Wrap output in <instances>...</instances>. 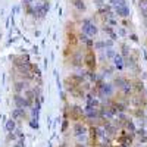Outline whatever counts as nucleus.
I'll return each instance as SVG.
<instances>
[{
    "label": "nucleus",
    "instance_id": "obj_1",
    "mask_svg": "<svg viewBox=\"0 0 147 147\" xmlns=\"http://www.w3.org/2000/svg\"><path fill=\"white\" fill-rule=\"evenodd\" d=\"M82 62H84V66L87 68V71H96L97 57H96V53H94V49H88V50L84 53Z\"/></svg>",
    "mask_w": 147,
    "mask_h": 147
},
{
    "label": "nucleus",
    "instance_id": "obj_2",
    "mask_svg": "<svg viewBox=\"0 0 147 147\" xmlns=\"http://www.w3.org/2000/svg\"><path fill=\"white\" fill-rule=\"evenodd\" d=\"M68 106V115H69V121H75V122H81L84 118H85V113H84V109L78 105H66Z\"/></svg>",
    "mask_w": 147,
    "mask_h": 147
},
{
    "label": "nucleus",
    "instance_id": "obj_3",
    "mask_svg": "<svg viewBox=\"0 0 147 147\" xmlns=\"http://www.w3.org/2000/svg\"><path fill=\"white\" fill-rule=\"evenodd\" d=\"M81 30H82V32L85 34V35H88V37H94V35H97V32H99V30H97V27L94 25V22L91 21V19H82V22H81Z\"/></svg>",
    "mask_w": 147,
    "mask_h": 147
},
{
    "label": "nucleus",
    "instance_id": "obj_4",
    "mask_svg": "<svg viewBox=\"0 0 147 147\" xmlns=\"http://www.w3.org/2000/svg\"><path fill=\"white\" fill-rule=\"evenodd\" d=\"M13 103L18 109H30L32 106V103L24 94H13Z\"/></svg>",
    "mask_w": 147,
    "mask_h": 147
},
{
    "label": "nucleus",
    "instance_id": "obj_5",
    "mask_svg": "<svg viewBox=\"0 0 147 147\" xmlns=\"http://www.w3.org/2000/svg\"><path fill=\"white\" fill-rule=\"evenodd\" d=\"M28 88H30V81L28 80L21 78V80H16L13 82V93L15 94H24Z\"/></svg>",
    "mask_w": 147,
    "mask_h": 147
},
{
    "label": "nucleus",
    "instance_id": "obj_6",
    "mask_svg": "<svg viewBox=\"0 0 147 147\" xmlns=\"http://www.w3.org/2000/svg\"><path fill=\"white\" fill-rule=\"evenodd\" d=\"M82 52H80V50H74L72 52V55L69 56V59H71V65L75 68V69H81L82 68V65H84V62H82Z\"/></svg>",
    "mask_w": 147,
    "mask_h": 147
},
{
    "label": "nucleus",
    "instance_id": "obj_7",
    "mask_svg": "<svg viewBox=\"0 0 147 147\" xmlns=\"http://www.w3.org/2000/svg\"><path fill=\"white\" fill-rule=\"evenodd\" d=\"M72 131H74V136H75L77 138H80V137L85 136V134L88 132L87 127H85V124H84L82 121H81V122H75V124L72 125Z\"/></svg>",
    "mask_w": 147,
    "mask_h": 147
},
{
    "label": "nucleus",
    "instance_id": "obj_8",
    "mask_svg": "<svg viewBox=\"0 0 147 147\" xmlns=\"http://www.w3.org/2000/svg\"><path fill=\"white\" fill-rule=\"evenodd\" d=\"M118 143L122 147H128L132 143V136H129V132H127V131H122L118 136Z\"/></svg>",
    "mask_w": 147,
    "mask_h": 147
},
{
    "label": "nucleus",
    "instance_id": "obj_9",
    "mask_svg": "<svg viewBox=\"0 0 147 147\" xmlns=\"http://www.w3.org/2000/svg\"><path fill=\"white\" fill-rule=\"evenodd\" d=\"M80 43V40H78V34H75L72 30L69 31H66V46H69V47H75L77 44Z\"/></svg>",
    "mask_w": 147,
    "mask_h": 147
},
{
    "label": "nucleus",
    "instance_id": "obj_10",
    "mask_svg": "<svg viewBox=\"0 0 147 147\" xmlns=\"http://www.w3.org/2000/svg\"><path fill=\"white\" fill-rule=\"evenodd\" d=\"M5 128H6V132H15V129H16V121L13 118L7 119L6 124H5Z\"/></svg>",
    "mask_w": 147,
    "mask_h": 147
},
{
    "label": "nucleus",
    "instance_id": "obj_11",
    "mask_svg": "<svg viewBox=\"0 0 147 147\" xmlns=\"http://www.w3.org/2000/svg\"><path fill=\"white\" fill-rule=\"evenodd\" d=\"M115 10H116V13H118L119 16H122V18L129 16V9H128V6H119V7H115Z\"/></svg>",
    "mask_w": 147,
    "mask_h": 147
},
{
    "label": "nucleus",
    "instance_id": "obj_12",
    "mask_svg": "<svg viewBox=\"0 0 147 147\" xmlns=\"http://www.w3.org/2000/svg\"><path fill=\"white\" fill-rule=\"evenodd\" d=\"M113 62H115V66L121 71L122 68H124V56L122 55H115L113 56Z\"/></svg>",
    "mask_w": 147,
    "mask_h": 147
},
{
    "label": "nucleus",
    "instance_id": "obj_13",
    "mask_svg": "<svg viewBox=\"0 0 147 147\" xmlns=\"http://www.w3.org/2000/svg\"><path fill=\"white\" fill-rule=\"evenodd\" d=\"M72 6L75 7L77 10H80V12H84V10H85L84 0H72Z\"/></svg>",
    "mask_w": 147,
    "mask_h": 147
},
{
    "label": "nucleus",
    "instance_id": "obj_14",
    "mask_svg": "<svg viewBox=\"0 0 147 147\" xmlns=\"http://www.w3.org/2000/svg\"><path fill=\"white\" fill-rule=\"evenodd\" d=\"M127 84H128V81H127V80H125L124 77H118V78L115 80V85H116V87H119L121 90L124 88Z\"/></svg>",
    "mask_w": 147,
    "mask_h": 147
},
{
    "label": "nucleus",
    "instance_id": "obj_15",
    "mask_svg": "<svg viewBox=\"0 0 147 147\" xmlns=\"http://www.w3.org/2000/svg\"><path fill=\"white\" fill-rule=\"evenodd\" d=\"M124 124H125V128H127V129H129V132H131V134L136 132V125H134V122H132V121H129V119H128V121H125V122H124Z\"/></svg>",
    "mask_w": 147,
    "mask_h": 147
},
{
    "label": "nucleus",
    "instance_id": "obj_16",
    "mask_svg": "<svg viewBox=\"0 0 147 147\" xmlns=\"http://www.w3.org/2000/svg\"><path fill=\"white\" fill-rule=\"evenodd\" d=\"M113 7H119V6H127V2L125 0H110Z\"/></svg>",
    "mask_w": 147,
    "mask_h": 147
},
{
    "label": "nucleus",
    "instance_id": "obj_17",
    "mask_svg": "<svg viewBox=\"0 0 147 147\" xmlns=\"http://www.w3.org/2000/svg\"><path fill=\"white\" fill-rule=\"evenodd\" d=\"M30 127L32 129H38V118H30Z\"/></svg>",
    "mask_w": 147,
    "mask_h": 147
},
{
    "label": "nucleus",
    "instance_id": "obj_18",
    "mask_svg": "<svg viewBox=\"0 0 147 147\" xmlns=\"http://www.w3.org/2000/svg\"><path fill=\"white\" fill-rule=\"evenodd\" d=\"M103 30H105V32H107V34L110 35V38H112V40H116V34L113 32V30H112V28H110L109 25H106V27H105Z\"/></svg>",
    "mask_w": 147,
    "mask_h": 147
},
{
    "label": "nucleus",
    "instance_id": "obj_19",
    "mask_svg": "<svg viewBox=\"0 0 147 147\" xmlns=\"http://www.w3.org/2000/svg\"><path fill=\"white\" fill-rule=\"evenodd\" d=\"M94 5H96L97 7H99V10H100V9H103V7L106 6V3L103 2V0H94Z\"/></svg>",
    "mask_w": 147,
    "mask_h": 147
},
{
    "label": "nucleus",
    "instance_id": "obj_20",
    "mask_svg": "<svg viewBox=\"0 0 147 147\" xmlns=\"http://www.w3.org/2000/svg\"><path fill=\"white\" fill-rule=\"evenodd\" d=\"M116 53H115V50H113V49H107V50H106V56L109 57V59H113V56H115Z\"/></svg>",
    "mask_w": 147,
    "mask_h": 147
},
{
    "label": "nucleus",
    "instance_id": "obj_21",
    "mask_svg": "<svg viewBox=\"0 0 147 147\" xmlns=\"http://www.w3.org/2000/svg\"><path fill=\"white\" fill-rule=\"evenodd\" d=\"M68 127H69V119H68V118H63V125H62V132H66Z\"/></svg>",
    "mask_w": 147,
    "mask_h": 147
},
{
    "label": "nucleus",
    "instance_id": "obj_22",
    "mask_svg": "<svg viewBox=\"0 0 147 147\" xmlns=\"http://www.w3.org/2000/svg\"><path fill=\"white\" fill-rule=\"evenodd\" d=\"M122 56H125V57H128V47H127V44H122Z\"/></svg>",
    "mask_w": 147,
    "mask_h": 147
},
{
    "label": "nucleus",
    "instance_id": "obj_23",
    "mask_svg": "<svg viewBox=\"0 0 147 147\" xmlns=\"http://www.w3.org/2000/svg\"><path fill=\"white\" fill-rule=\"evenodd\" d=\"M131 40H132V41H137L138 38H137V35H136V34H131Z\"/></svg>",
    "mask_w": 147,
    "mask_h": 147
},
{
    "label": "nucleus",
    "instance_id": "obj_24",
    "mask_svg": "<svg viewBox=\"0 0 147 147\" xmlns=\"http://www.w3.org/2000/svg\"><path fill=\"white\" fill-rule=\"evenodd\" d=\"M75 147H87V146L82 144V143H77V144H75Z\"/></svg>",
    "mask_w": 147,
    "mask_h": 147
},
{
    "label": "nucleus",
    "instance_id": "obj_25",
    "mask_svg": "<svg viewBox=\"0 0 147 147\" xmlns=\"http://www.w3.org/2000/svg\"><path fill=\"white\" fill-rule=\"evenodd\" d=\"M32 50H34V53H38V47L34 46V47H32Z\"/></svg>",
    "mask_w": 147,
    "mask_h": 147
},
{
    "label": "nucleus",
    "instance_id": "obj_26",
    "mask_svg": "<svg viewBox=\"0 0 147 147\" xmlns=\"http://www.w3.org/2000/svg\"><path fill=\"white\" fill-rule=\"evenodd\" d=\"M144 24H146V27H147V18H144Z\"/></svg>",
    "mask_w": 147,
    "mask_h": 147
},
{
    "label": "nucleus",
    "instance_id": "obj_27",
    "mask_svg": "<svg viewBox=\"0 0 147 147\" xmlns=\"http://www.w3.org/2000/svg\"><path fill=\"white\" fill-rule=\"evenodd\" d=\"M143 3H144V5H147V0H143Z\"/></svg>",
    "mask_w": 147,
    "mask_h": 147
},
{
    "label": "nucleus",
    "instance_id": "obj_28",
    "mask_svg": "<svg viewBox=\"0 0 147 147\" xmlns=\"http://www.w3.org/2000/svg\"><path fill=\"white\" fill-rule=\"evenodd\" d=\"M0 40H2V34H0Z\"/></svg>",
    "mask_w": 147,
    "mask_h": 147
},
{
    "label": "nucleus",
    "instance_id": "obj_29",
    "mask_svg": "<svg viewBox=\"0 0 147 147\" xmlns=\"http://www.w3.org/2000/svg\"><path fill=\"white\" fill-rule=\"evenodd\" d=\"M91 147H97V146H91Z\"/></svg>",
    "mask_w": 147,
    "mask_h": 147
},
{
    "label": "nucleus",
    "instance_id": "obj_30",
    "mask_svg": "<svg viewBox=\"0 0 147 147\" xmlns=\"http://www.w3.org/2000/svg\"><path fill=\"white\" fill-rule=\"evenodd\" d=\"M43 2H47V0H43Z\"/></svg>",
    "mask_w": 147,
    "mask_h": 147
}]
</instances>
